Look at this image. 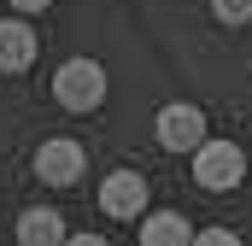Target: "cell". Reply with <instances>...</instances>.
Instances as JSON below:
<instances>
[{
	"label": "cell",
	"instance_id": "1",
	"mask_svg": "<svg viewBox=\"0 0 252 246\" xmlns=\"http://www.w3.org/2000/svg\"><path fill=\"white\" fill-rule=\"evenodd\" d=\"M106 64L100 59H64L53 70V100H59L64 112H100L106 106Z\"/></svg>",
	"mask_w": 252,
	"mask_h": 246
},
{
	"label": "cell",
	"instance_id": "2",
	"mask_svg": "<svg viewBox=\"0 0 252 246\" xmlns=\"http://www.w3.org/2000/svg\"><path fill=\"white\" fill-rule=\"evenodd\" d=\"M193 182L205 187V193H235V187L247 182V153H241L235 141L205 135V141L193 147Z\"/></svg>",
	"mask_w": 252,
	"mask_h": 246
},
{
	"label": "cell",
	"instance_id": "3",
	"mask_svg": "<svg viewBox=\"0 0 252 246\" xmlns=\"http://www.w3.org/2000/svg\"><path fill=\"white\" fill-rule=\"evenodd\" d=\"M153 129H158V147H164V153H193V147H199V141L211 135V123H205V112H199V106H188V100L164 106Z\"/></svg>",
	"mask_w": 252,
	"mask_h": 246
},
{
	"label": "cell",
	"instance_id": "4",
	"mask_svg": "<svg viewBox=\"0 0 252 246\" xmlns=\"http://www.w3.org/2000/svg\"><path fill=\"white\" fill-rule=\"evenodd\" d=\"M100 211L118 217V223H135V217L147 211V176H141V170H112V176L100 182Z\"/></svg>",
	"mask_w": 252,
	"mask_h": 246
},
{
	"label": "cell",
	"instance_id": "5",
	"mask_svg": "<svg viewBox=\"0 0 252 246\" xmlns=\"http://www.w3.org/2000/svg\"><path fill=\"white\" fill-rule=\"evenodd\" d=\"M82 170H88V158H82L76 141H41V147H35V176L47 187H76Z\"/></svg>",
	"mask_w": 252,
	"mask_h": 246
},
{
	"label": "cell",
	"instance_id": "6",
	"mask_svg": "<svg viewBox=\"0 0 252 246\" xmlns=\"http://www.w3.org/2000/svg\"><path fill=\"white\" fill-rule=\"evenodd\" d=\"M35 30L24 18H0V70H30L35 64Z\"/></svg>",
	"mask_w": 252,
	"mask_h": 246
},
{
	"label": "cell",
	"instance_id": "7",
	"mask_svg": "<svg viewBox=\"0 0 252 246\" xmlns=\"http://www.w3.org/2000/svg\"><path fill=\"white\" fill-rule=\"evenodd\" d=\"M70 229H64V217L53 205H30V211H18V241L24 246H59Z\"/></svg>",
	"mask_w": 252,
	"mask_h": 246
},
{
	"label": "cell",
	"instance_id": "8",
	"mask_svg": "<svg viewBox=\"0 0 252 246\" xmlns=\"http://www.w3.org/2000/svg\"><path fill=\"white\" fill-rule=\"evenodd\" d=\"M135 223H141V246H188L193 241L182 211H141Z\"/></svg>",
	"mask_w": 252,
	"mask_h": 246
},
{
	"label": "cell",
	"instance_id": "9",
	"mask_svg": "<svg viewBox=\"0 0 252 246\" xmlns=\"http://www.w3.org/2000/svg\"><path fill=\"white\" fill-rule=\"evenodd\" d=\"M211 18L229 24V30H241V24H252V0H211Z\"/></svg>",
	"mask_w": 252,
	"mask_h": 246
},
{
	"label": "cell",
	"instance_id": "10",
	"mask_svg": "<svg viewBox=\"0 0 252 246\" xmlns=\"http://www.w3.org/2000/svg\"><path fill=\"white\" fill-rule=\"evenodd\" d=\"M193 241L199 246H241V235H235V229H199Z\"/></svg>",
	"mask_w": 252,
	"mask_h": 246
},
{
	"label": "cell",
	"instance_id": "11",
	"mask_svg": "<svg viewBox=\"0 0 252 246\" xmlns=\"http://www.w3.org/2000/svg\"><path fill=\"white\" fill-rule=\"evenodd\" d=\"M12 6H18V12H47L53 0H12Z\"/></svg>",
	"mask_w": 252,
	"mask_h": 246
}]
</instances>
